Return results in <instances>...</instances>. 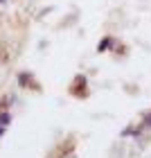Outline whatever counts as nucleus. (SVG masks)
Returning <instances> with one entry per match:
<instances>
[{"instance_id": "1", "label": "nucleus", "mask_w": 151, "mask_h": 158, "mask_svg": "<svg viewBox=\"0 0 151 158\" xmlns=\"http://www.w3.org/2000/svg\"><path fill=\"white\" fill-rule=\"evenodd\" d=\"M9 113H0V135L5 133V124H9Z\"/></svg>"}, {"instance_id": "2", "label": "nucleus", "mask_w": 151, "mask_h": 158, "mask_svg": "<svg viewBox=\"0 0 151 158\" xmlns=\"http://www.w3.org/2000/svg\"><path fill=\"white\" fill-rule=\"evenodd\" d=\"M142 124L151 129V113H147V115H145V120H142Z\"/></svg>"}, {"instance_id": "3", "label": "nucleus", "mask_w": 151, "mask_h": 158, "mask_svg": "<svg viewBox=\"0 0 151 158\" xmlns=\"http://www.w3.org/2000/svg\"><path fill=\"white\" fill-rule=\"evenodd\" d=\"M108 45H113V41H111V39H106V41L99 43V50H104V48H108Z\"/></svg>"}]
</instances>
